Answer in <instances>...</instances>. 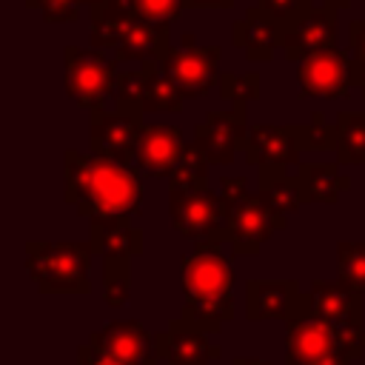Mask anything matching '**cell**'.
Instances as JSON below:
<instances>
[{"label": "cell", "instance_id": "obj_19", "mask_svg": "<svg viewBox=\"0 0 365 365\" xmlns=\"http://www.w3.org/2000/svg\"><path fill=\"white\" fill-rule=\"evenodd\" d=\"M311 297V308L314 314H319L322 319H328L336 331L345 328H365L362 317H365V297L356 294L354 288H348L345 282L334 279H314L308 288Z\"/></svg>", "mask_w": 365, "mask_h": 365}, {"label": "cell", "instance_id": "obj_8", "mask_svg": "<svg viewBox=\"0 0 365 365\" xmlns=\"http://www.w3.org/2000/svg\"><path fill=\"white\" fill-rule=\"evenodd\" d=\"M220 46H197L194 34L182 37V46H171L160 60L163 71L174 80L185 100L208 94L220 83Z\"/></svg>", "mask_w": 365, "mask_h": 365}, {"label": "cell", "instance_id": "obj_15", "mask_svg": "<svg viewBox=\"0 0 365 365\" xmlns=\"http://www.w3.org/2000/svg\"><path fill=\"white\" fill-rule=\"evenodd\" d=\"M188 140L182 137V128L171 123H145L137 140L134 165L143 171V177L168 180L185 151Z\"/></svg>", "mask_w": 365, "mask_h": 365}, {"label": "cell", "instance_id": "obj_13", "mask_svg": "<svg viewBox=\"0 0 365 365\" xmlns=\"http://www.w3.org/2000/svg\"><path fill=\"white\" fill-rule=\"evenodd\" d=\"M297 86H299V97H325V100L345 97L348 88L354 86L348 51L334 46L305 57L302 63H297Z\"/></svg>", "mask_w": 365, "mask_h": 365}, {"label": "cell", "instance_id": "obj_18", "mask_svg": "<svg viewBox=\"0 0 365 365\" xmlns=\"http://www.w3.org/2000/svg\"><path fill=\"white\" fill-rule=\"evenodd\" d=\"M231 43L245 54L251 63H265L274 57L277 48L285 43V23L262 11L259 6L248 9L231 29Z\"/></svg>", "mask_w": 365, "mask_h": 365}, {"label": "cell", "instance_id": "obj_16", "mask_svg": "<svg viewBox=\"0 0 365 365\" xmlns=\"http://www.w3.org/2000/svg\"><path fill=\"white\" fill-rule=\"evenodd\" d=\"M208 336V331L185 317L171 319L168 328L157 334V351L163 365H211L222 356V348L214 345Z\"/></svg>", "mask_w": 365, "mask_h": 365}, {"label": "cell", "instance_id": "obj_36", "mask_svg": "<svg viewBox=\"0 0 365 365\" xmlns=\"http://www.w3.org/2000/svg\"><path fill=\"white\" fill-rule=\"evenodd\" d=\"M77 365H123V362L111 359L108 354H103V351H97L86 342V345L77 348Z\"/></svg>", "mask_w": 365, "mask_h": 365}, {"label": "cell", "instance_id": "obj_7", "mask_svg": "<svg viewBox=\"0 0 365 365\" xmlns=\"http://www.w3.org/2000/svg\"><path fill=\"white\" fill-rule=\"evenodd\" d=\"M168 217L174 231L182 240L194 242H228L225 225V202L208 185L197 188H168Z\"/></svg>", "mask_w": 365, "mask_h": 365}, {"label": "cell", "instance_id": "obj_9", "mask_svg": "<svg viewBox=\"0 0 365 365\" xmlns=\"http://www.w3.org/2000/svg\"><path fill=\"white\" fill-rule=\"evenodd\" d=\"M285 345H288L285 362H305V359L331 356V354L342 356L336 328L319 314H314L308 294L299 297L294 314L285 319Z\"/></svg>", "mask_w": 365, "mask_h": 365}, {"label": "cell", "instance_id": "obj_28", "mask_svg": "<svg viewBox=\"0 0 365 365\" xmlns=\"http://www.w3.org/2000/svg\"><path fill=\"white\" fill-rule=\"evenodd\" d=\"M208 157L200 151V145L194 140H188L174 174L168 177V188H197V185H208Z\"/></svg>", "mask_w": 365, "mask_h": 365}, {"label": "cell", "instance_id": "obj_31", "mask_svg": "<svg viewBox=\"0 0 365 365\" xmlns=\"http://www.w3.org/2000/svg\"><path fill=\"white\" fill-rule=\"evenodd\" d=\"M185 11V0H131V14L157 26H171Z\"/></svg>", "mask_w": 365, "mask_h": 365}, {"label": "cell", "instance_id": "obj_29", "mask_svg": "<svg viewBox=\"0 0 365 365\" xmlns=\"http://www.w3.org/2000/svg\"><path fill=\"white\" fill-rule=\"evenodd\" d=\"M297 140H299L302 151H336L339 131H336V125L325 123L322 111H314L311 123H297Z\"/></svg>", "mask_w": 365, "mask_h": 365}, {"label": "cell", "instance_id": "obj_34", "mask_svg": "<svg viewBox=\"0 0 365 365\" xmlns=\"http://www.w3.org/2000/svg\"><path fill=\"white\" fill-rule=\"evenodd\" d=\"M29 9H37L46 23H74L80 17V0H26Z\"/></svg>", "mask_w": 365, "mask_h": 365}, {"label": "cell", "instance_id": "obj_23", "mask_svg": "<svg viewBox=\"0 0 365 365\" xmlns=\"http://www.w3.org/2000/svg\"><path fill=\"white\" fill-rule=\"evenodd\" d=\"M297 177L305 191V200L319 205L336 202L351 188V180L339 171V163H299Z\"/></svg>", "mask_w": 365, "mask_h": 365}, {"label": "cell", "instance_id": "obj_35", "mask_svg": "<svg viewBox=\"0 0 365 365\" xmlns=\"http://www.w3.org/2000/svg\"><path fill=\"white\" fill-rule=\"evenodd\" d=\"M257 6L262 11H268L271 17H277L279 23H291L299 11L308 9V0H259Z\"/></svg>", "mask_w": 365, "mask_h": 365}, {"label": "cell", "instance_id": "obj_3", "mask_svg": "<svg viewBox=\"0 0 365 365\" xmlns=\"http://www.w3.org/2000/svg\"><path fill=\"white\" fill-rule=\"evenodd\" d=\"M91 242H57L29 240L26 242V274L40 294L83 297L91 291Z\"/></svg>", "mask_w": 365, "mask_h": 365}, {"label": "cell", "instance_id": "obj_41", "mask_svg": "<svg viewBox=\"0 0 365 365\" xmlns=\"http://www.w3.org/2000/svg\"><path fill=\"white\" fill-rule=\"evenodd\" d=\"M97 3H100V0H80V6H88V9H91V6H97Z\"/></svg>", "mask_w": 365, "mask_h": 365}, {"label": "cell", "instance_id": "obj_12", "mask_svg": "<svg viewBox=\"0 0 365 365\" xmlns=\"http://www.w3.org/2000/svg\"><path fill=\"white\" fill-rule=\"evenodd\" d=\"M88 345L108 354L123 365H157V334H151L140 319H117L103 325L88 336Z\"/></svg>", "mask_w": 365, "mask_h": 365}, {"label": "cell", "instance_id": "obj_33", "mask_svg": "<svg viewBox=\"0 0 365 365\" xmlns=\"http://www.w3.org/2000/svg\"><path fill=\"white\" fill-rule=\"evenodd\" d=\"M345 51L351 57V80L365 94V20H351Z\"/></svg>", "mask_w": 365, "mask_h": 365}, {"label": "cell", "instance_id": "obj_40", "mask_svg": "<svg viewBox=\"0 0 365 365\" xmlns=\"http://www.w3.org/2000/svg\"><path fill=\"white\" fill-rule=\"evenodd\" d=\"M231 365H271V362H265V359H254V356H234Z\"/></svg>", "mask_w": 365, "mask_h": 365}, {"label": "cell", "instance_id": "obj_38", "mask_svg": "<svg viewBox=\"0 0 365 365\" xmlns=\"http://www.w3.org/2000/svg\"><path fill=\"white\" fill-rule=\"evenodd\" d=\"M234 0H185V9H231Z\"/></svg>", "mask_w": 365, "mask_h": 365}, {"label": "cell", "instance_id": "obj_10", "mask_svg": "<svg viewBox=\"0 0 365 365\" xmlns=\"http://www.w3.org/2000/svg\"><path fill=\"white\" fill-rule=\"evenodd\" d=\"M143 111H91L88 114V143L91 154L134 165L137 154V140L143 131Z\"/></svg>", "mask_w": 365, "mask_h": 365}, {"label": "cell", "instance_id": "obj_27", "mask_svg": "<svg viewBox=\"0 0 365 365\" xmlns=\"http://www.w3.org/2000/svg\"><path fill=\"white\" fill-rule=\"evenodd\" d=\"M336 279L365 297V242L339 240L336 242Z\"/></svg>", "mask_w": 365, "mask_h": 365}, {"label": "cell", "instance_id": "obj_17", "mask_svg": "<svg viewBox=\"0 0 365 365\" xmlns=\"http://www.w3.org/2000/svg\"><path fill=\"white\" fill-rule=\"evenodd\" d=\"M245 160L248 165L268 168V165H299V140H297V123L294 125H271V123H254L248 128L245 140Z\"/></svg>", "mask_w": 365, "mask_h": 365}, {"label": "cell", "instance_id": "obj_37", "mask_svg": "<svg viewBox=\"0 0 365 365\" xmlns=\"http://www.w3.org/2000/svg\"><path fill=\"white\" fill-rule=\"evenodd\" d=\"M285 365H351V359L331 354V356H317V359H305V362H285Z\"/></svg>", "mask_w": 365, "mask_h": 365}, {"label": "cell", "instance_id": "obj_2", "mask_svg": "<svg viewBox=\"0 0 365 365\" xmlns=\"http://www.w3.org/2000/svg\"><path fill=\"white\" fill-rule=\"evenodd\" d=\"M182 285V314L208 334H220L228 319H234V265L222 245L194 242L180 259Z\"/></svg>", "mask_w": 365, "mask_h": 365}, {"label": "cell", "instance_id": "obj_21", "mask_svg": "<svg viewBox=\"0 0 365 365\" xmlns=\"http://www.w3.org/2000/svg\"><path fill=\"white\" fill-rule=\"evenodd\" d=\"M88 242L100 257H140L145 251L143 228H134L131 217H91L88 220Z\"/></svg>", "mask_w": 365, "mask_h": 365}, {"label": "cell", "instance_id": "obj_26", "mask_svg": "<svg viewBox=\"0 0 365 365\" xmlns=\"http://www.w3.org/2000/svg\"><path fill=\"white\" fill-rule=\"evenodd\" d=\"M131 294V259L103 257V302L108 308H123Z\"/></svg>", "mask_w": 365, "mask_h": 365}, {"label": "cell", "instance_id": "obj_4", "mask_svg": "<svg viewBox=\"0 0 365 365\" xmlns=\"http://www.w3.org/2000/svg\"><path fill=\"white\" fill-rule=\"evenodd\" d=\"M220 197L225 202V225H228V245L234 254H259V248L274 237V231L288 228L259 194L248 191L245 177H222Z\"/></svg>", "mask_w": 365, "mask_h": 365}, {"label": "cell", "instance_id": "obj_20", "mask_svg": "<svg viewBox=\"0 0 365 365\" xmlns=\"http://www.w3.org/2000/svg\"><path fill=\"white\" fill-rule=\"evenodd\" d=\"M302 291L297 279H248L245 282V317L251 322L288 319Z\"/></svg>", "mask_w": 365, "mask_h": 365}, {"label": "cell", "instance_id": "obj_30", "mask_svg": "<svg viewBox=\"0 0 365 365\" xmlns=\"http://www.w3.org/2000/svg\"><path fill=\"white\" fill-rule=\"evenodd\" d=\"M262 88H259V74L257 71H245V74H220V97L225 103L234 106H248L254 100H259Z\"/></svg>", "mask_w": 365, "mask_h": 365}, {"label": "cell", "instance_id": "obj_14", "mask_svg": "<svg viewBox=\"0 0 365 365\" xmlns=\"http://www.w3.org/2000/svg\"><path fill=\"white\" fill-rule=\"evenodd\" d=\"M336 9L317 6L308 0V9L299 11L291 23H285V43L282 51L291 63H302L305 57L334 48L336 46Z\"/></svg>", "mask_w": 365, "mask_h": 365}, {"label": "cell", "instance_id": "obj_6", "mask_svg": "<svg viewBox=\"0 0 365 365\" xmlns=\"http://www.w3.org/2000/svg\"><path fill=\"white\" fill-rule=\"evenodd\" d=\"M66 63V94L86 111H106L117 94V60L100 48H63Z\"/></svg>", "mask_w": 365, "mask_h": 365}, {"label": "cell", "instance_id": "obj_22", "mask_svg": "<svg viewBox=\"0 0 365 365\" xmlns=\"http://www.w3.org/2000/svg\"><path fill=\"white\" fill-rule=\"evenodd\" d=\"M257 171H259L257 194L279 220L288 222L291 214H297L302 205H308L299 177H291L285 171V165H268V168H257Z\"/></svg>", "mask_w": 365, "mask_h": 365}, {"label": "cell", "instance_id": "obj_25", "mask_svg": "<svg viewBox=\"0 0 365 365\" xmlns=\"http://www.w3.org/2000/svg\"><path fill=\"white\" fill-rule=\"evenodd\" d=\"M336 163L339 165H365V111H339L336 114Z\"/></svg>", "mask_w": 365, "mask_h": 365}, {"label": "cell", "instance_id": "obj_1", "mask_svg": "<svg viewBox=\"0 0 365 365\" xmlns=\"http://www.w3.org/2000/svg\"><path fill=\"white\" fill-rule=\"evenodd\" d=\"M145 182L137 165H125L100 154L66 148L63 154V200L86 220L91 217H140Z\"/></svg>", "mask_w": 365, "mask_h": 365}, {"label": "cell", "instance_id": "obj_32", "mask_svg": "<svg viewBox=\"0 0 365 365\" xmlns=\"http://www.w3.org/2000/svg\"><path fill=\"white\" fill-rule=\"evenodd\" d=\"M114 108H123V111H143V68L120 71V74H117ZM143 114H145V111H143Z\"/></svg>", "mask_w": 365, "mask_h": 365}, {"label": "cell", "instance_id": "obj_5", "mask_svg": "<svg viewBox=\"0 0 365 365\" xmlns=\"http://www.w3.org/2000/svg\"><path fill=\"white\" fill-rule=\"evenodd\" d=\"M91 48L111 51L117 63L137 60H163L165 51L171 48L168 26H157L140 17H100L91 14V29H88Z\"/></svg>", "mask_w": 365, "mask_h": 365}, {"label": "cell", "instance_id": "obj_24", "mask_svg": "<svg viewBox=\"0 0 365 365\" xmlns=\"http://www.w3.org/2000/svg\"><path fill=\"white\" fill-rule=\"evenodd\" d=\"M143 68V111H180L182 108V91L174 86V80L163 71L160 60L140 63Z\"/></svg>", "mask_w": 365, "mask_h": 365}, {"label": "cell", "instance_id": "obj_11", "mask_svg": "<svg viewBox=\"0 0 365 365\" xmlns=\"http://www.w3.org/2000/svg\"><path fill=\"white\" fill-rule=\"evenodd\" d=\"M248 128L251 125L245 117V106H234L228 111H208L205 120L194 125V143L211 165H231L237 151L245 148Z\"/></svg>", "mask_w": 365, "mask_h": 365}, {"label": "cell", "instance_id": "obj_39", "mask_svg": "<svg viewBox=\"0 0 365 365\" xmlns=\"http://www.w3.org/2000/svg\"><path fill=\"white\" fill-rule=\"evenodd\" d=\"M311 3H317V6H328V9H336V11H342V9L351 6V0H311Z\"/></svg>", "mask_w": 365, "mask_h": 365}]
</instances>
